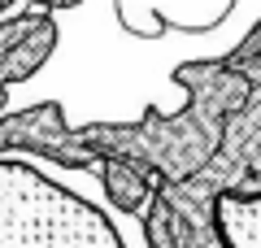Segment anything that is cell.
Segmentation results:
<instances>
[{"label":"cell","instance_id":"1","mask_svg":"<svg viewBox=\"0 0 261 248\" xmlns=\"http://www.w3.org/2000/svg\"><path fill=\"white\" fill-rule=\"evenodd\" d=\"M0 248H148V235L87 170L13 157L0 161Z\"/></svg>","mask_w":261,"mask_h":248},{"label":"cell","instance_id":"2","mask_svg":"<svg viewBox=\"0 0 261 248\" xmlns=\"http://www.w3.org/2000/svg\"><path fill=\"white\" fill-rule=\"evenodd\" d=\"M214 218L226 248H261V196L222 192L214 205Z\"/></svg>","mask_w":261,"mask_h":248},{"label":"cell","instance_id":"3","mask_svg":"<svg viewBox=\"0 0 261 248\" xmlns=\"http://www.w3.org/2000/svg\"><path fill=\"white\" fill-rule=\"evenodd\" d=\"M100 192H105V201H109L118 213H126V218H135V213H140V205L148 201L144 179L135 175L130 165H122V161H109V165L100 170Z\"/></svg>","mask_w":261,"mask_h":248}]
</instances>
